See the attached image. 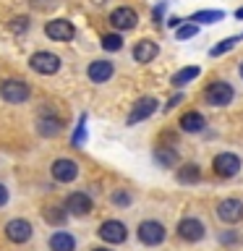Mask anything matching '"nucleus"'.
Segmentation results:
<instances>
[{
    "mask_svg": "<svg viewBox=\"0 0 243 251\" xmlns=\"http://www.w3.org/2000/svg\"><path fill=\"white\" fill-rule=\"evenodd\" d=\"M0 97L11 105H21V102L29 100V84L19 81V78H8V81L0 84Z\"/></svg>",
    "mask_w": 243,
    "mask_h": 251,
    "instance_id": "obj_1",
    "label": "nucleus"
},
{
    "mask_svg": "<svg viewBox=\"0 0 243 251\" xmlns=\"http://www.w3.org/2000/svg\"><path fill=\"white\" fill-rule=\"evenodd\" d=\"M29 66H31V71H37V74H42V76H52V74H58V71H60V58L55 52L42 50V52L31 55Z\"/></svg>",
    "mask_w": 243,
    "mask_h": 251,
    "instance_id": "obj_2",
    "label": "nucleus"
},
{
    "mask_svg": "<svg viewBox=\"0 0 243 251\" xmlns=\"http://www.w3.org/2000/svg\"><path fill=\"white\" fill-rule=\"evenodd\" d=\"M110 26H113L115 31H131V29L139 26V16H136L133 8L121 5V8H115V11L110 13Z\"/></svg>",
    "mask_w": 243,
    "mask_h": 251,
    "instance_id": "obj_3",
    "label": "nucleus"
},
{
    "mask_svg": "<svg viewBox=\"0 0 243 251\" xmlns=\"http://www.w3.org/2000/svg\"><path fill=\"white\" fill-rule=\"evenodd\" d=\"M233 86L227 84V81H212L207 86V92H204V97H207L209 105H215V107H225V105H230V100H233Z\"/></svg>",
    "mask_w": 243,
    "mask_h": 251,
    "instance_id": "obj_4",
    "label": "nucleus"
},
{
    "mask_svg": "<svg viewBox=\"0 0 243 251\" xmlns=\"http://www.w3.org/2000/svg\"><path fill=\"white\" fill-rule=\"evenodd\" d=\"M212 170H215L219 178H233V176H238V170H241V157L233 154V152L217 154L215 162H212Z\"/></svg>",
    "mask_w": 243,
    "mask_h": 251,
    "instance_id": "obj_5",
    "label": "nucleus"
},
{
    "mask_svg": "<svg viewBox=\"0 0 243 251\" xmlns=\"http://www.w3.org/2000/svg\"><path fill=\"white\" fill-rule=\"evenodd\" d=\"M45 34L50 39H55V42H68V39L76 37V29H73V24L66 21V19H52V21L45 24Z\"/></svg>",
    "mask_w": 243,
    "mask_h": 251,
    "instance_id": "obj_6",
    "label": "nucleus"
},
{
    "mask_svg": "<svg viewBox=\"0 0 243 251\" xmlns=\"http://www.w3.org/2000/svg\"><path fill=\"white\" fill-rule=\"evenodd\" d=\"M139 241L146 243V246H157V243L165 241V225L157 223V220H144L139 225Z\"/></svg>",
    "mask_w": 243,
    "mask_h": 251,
    "instance_id": "obj_7",
    "label": "nucleus"
},
{
    "mask_svg": "<svg viewBox=\"0 0 243 251\" xmlns=\"http://www.w3.org/2000/svg\"><path fill=\"white\" fill-rule=\"evenodd\" d=\"M97 233L105 243H123L125 235H128V230H125V225L121 223V220H105Z\"/></svg>",
    "mask_w": 243,
    "mask_h": 251,
    "instance_id": "obj_8",
    "label": "nucleus"
},
{
    "mask_svg": "<svg viewBox=\"0 0 243 251\" xmlns=\"http://www.w3.org/2000/svg\"><path fill=\"white\" fill-rule=\"evenodd\" d=\"M217 217L222 220V223H230V225L241 223V220H243V201H238V199L219 201L217 204Z\"/></svg>",
    "mask_w": 243,
    "mask_h": 251,
    "instance_id": "obj_9",
    "label": "nucleus"
},
{
    "mask_svg": "<svg viewBox=\"0 0 243 251\" xmlns=\"http://www.w3.org/2000/svg\"><path fill=\"white\" fill-rule=\"evenodd\" d=\"M78 176V165L73 160H68V157H60V160L52 162V178L60 180V183H71Z\"/></svg>",
    "mask_w": 243,
    "mask_h": 251,
    "instance_id": "obj_10",
    "label": "nucleus"
},
{
    "mask_svg": "<svg viewBox=\"0 0 243 251\" xmlns=\"http://www.w3.org/2000/svg\"><path fill=\"white\" fill-rule=\"evenodd\" d=\"M5 235H8V241H13V243H26L31 238V225L26 220L16 217L5 225Z\"/></svg>",
    "mask_w": 243,
    "mask_h": 251,
    "instance_id": "obj_11",
    "label": "nucleus"
},
{
    "mask_svg": "<svg viewBox=\"0 0 243 251\" xmlns=\"http://www.w3.org/2000/svg\"><path fill=\"white\" fill-rule=\"evenodd\" d=\"M178 235H180L183 241L196 243V241L204 238V225H201L196 217H186V220H180V225H178Z\"/></svg>",
    "mask_w": 243,
    "mask_h": 251,
    "instance_id": "obj_12",
    "label": "nucleus"
},
{
    "mask_svg": "<svg viewBox=\"0 0 243 251\" xmlns=\"http://www.w3.org/2000/svg\"><path fill=\"white\" fill-rule=\"evenodd\" d=\"M157 105H160V102H157L154 97H141V100L136 102V105H133L131 115H128V126L139 123V121H146V118L157 110Z\"/></svg>",
    "mask_w": 243,
    "mask_h": 251,
    "instance_id": "obj_13",
    "label": "nucleus"
},
{
    "mask_svg": "<svg viewBox=\"0 0 243 251\" xmlns=\"http://www.w3.org/2000/svg\"><path fill=\"white\" fill-rule=\"evenodd\" d=\"M66 209L71 212V215H76V217L89 215V212H92V199L86 194L76 191V194H71L68 199H66Z\"/></svg>",
    "mask_w": 243,
    "mask_h": 251,
    "instance_id": "obj_14",
    "label": "nucleus"
},
{
    "mask_svg": "<svg viewBox=\"0 0 243 251\" xmlns=\"http://www.w3.org/2000/svg\"><path fill=\"white\" fill-rule=\"evenodd\" d=\"M157 52H160L157 42H152V39H141V42H136V47H133V60L136 63H152L157 58Z\"/></svg>",
    "mask_w": 243,
    "mask_h": 251,
    "instance_id": "obj_15",
    "label": "nucleus"
},
{
    "mask_svg": "<svg viewBox=\"0 0 243 251\" xmlns=\"http://www.w3.org/2000/svg\"><path fill=\"white\" fill-rule=\"evenodd\" d=\"M113 63L110 60H94V63H89V71H86V74H89V78L94 84H105L110 76H113Z\"/></svg>",
    "mask_w": 243,
    "mask_h": 251,
    "instance_id": "obj_16",
    "label": "nucleus"
},
{
    "mask_svg": "<svg viewBox=\"0 0 243 251\" xmlns=\"http://www.w3.org/2000/svg\"><path fill=\"white\" fill-rule=\"evenodd\" d=\"M50 249L52 251H73L76 249V241H73V235H71V233L58 230V233L50 235Z\"/></svg>",
    "mask_w": 243,
    "mask_h": 251,
    "instance_id": "obj_17",
    "label": "nucleus"
},
{
    "mask_svg": "<svg viewBox=\"0 0 243 251\" xmlns=\"http://www.w3.org/2000/svg\"><path fill=\"white\" fill-rule=\"evenodd\" d=\"M204 126H207V121H204L201 113H186L180 118V128L186 133H199V131H204Z\"/></svg>",
    "mask_w": 243,
    "mask_h": 251,
    "instance_id": "obj_18",
    "label": "nucleus"
},
{
    "mask_svg": "<svg viewBox=\"0 0 243 251\" xmlns=\"http://www.w3.org/2000/svg\"><path fill=\"white\" fill-rule=\"evenodd\" d=\"M37 128H39V133H42V136H58L63 126H60V121H58V118L47 115V118H39Z\"/></svg>",
    "mask_w": 243,
    "mask_h": 251,
    "instance_id": "obj_19",
    "label": "nucleus"
},
{
    "mask_svg": "<svg viewBox=\"0 0 243 251\" xmlns=\"http://www.w3.org/2000/svg\"><path fill=\"white\" fill-rule=\"evenodd\" d=\"M201 71H199V66H188V68H180L178 74H172V86H183V84H188V81H194L196 76H199Z\"/></svg>",
    "mask_w": 243,
    "mask_h": 251,
    "instance_id": "obj_20",
    "label": "nucleus"
},
{
    "mask_svg": "<svg viewBox=\"0 0 243 251\" xmlns=\"http://www.w3.org/2000/svg\"><path fill=\"white\" fill-rule=\"evenodd\" d=\"M154 160L160 162L162 168H172V165H178V152L175 149H168V147H157Z\"/></svg>",
    "mask_w": 243,
    "mask_h": 251,
    "instance_id": "obj_21",
    "label": "nucleus"
},
{
    "mask_svg": "<svg viewBox=\"0 0 243 251\" xmlns=\"http://www.w3.org/2000/svg\"><path fill=\"white\" fill-rule=\"evenodd\" d=\"M222 19H225L222 11H196L191 16L194 24H217V21H222Z\"/></svg>",
    "mask_w": 243,
    "mask_h": 251,
    "instance_id": "obj_22",
    "label": "nucleus"
},
{
    "mask_svg": "<svg viewBox=\"0 0 243 251\" xmlns=\"http://www.w3.org/2000/svg\"><path fill=\"white\" fill-rule=\"evenodd\" d=\"M199 178H201L199 165H183V168L178 170V180H180V183H196Z\"/></svg>",
    "mask_w": 243,
    "mask_h": 251,
    "instance_id": "obj_23",
    "label": "nucleus"
},
{
    "mask_svg": "<svg viewBox=\"0 0 243 251\" xmlns=\"http://www.w3.org/2000/svg\"><path fill=\"white\" fill-rule=\"evenodd\" d=\"M238 39H241V37H227V39H222L219 45H215V47H212V50H209V55H212V58H219V55L230 52L233 47L238 45Z\"/></svg>",
    "mask_w": 243,
    "mask_h": 251,
    "instance_id": "obj_24",
    "label": "nucleus"
},
{
    "mask_svg": "<svg viewBox=\"0 0 243 251\" xmlns=\"http://www.w3.org/2000/svg\"><path fill=\"white\" fill-rule=\"evenodd\" d=\"M45 220L50 225H63V223H66V209H63V207H47L45 209Z\"/></svg>",
    "mask_w": 243,
    "mask_h": 251,
    "instance_id": "obj_25",
    "label": "nucleus"
},
{
    "mask_svg": "<svg viewBox=\"0 0 243 251\" xmlns=\"http://www.w3.org/2000/svg\"><path fill=\"white\" fill-rule=\"evenodd\" d=\"M102 47L110 50V52H118L123 47V37L121 34H105V37H102Z\"/></svg>",
    "mask_w": 243,
    "mask_h": 251,
    "instance_id": "obj_26",
    "label": "nucleus"
},
{
    "mask_svg": "<svg viewBox=\"0 0 243 251\" xmlns=\"http://www.w3.org/2000/svg\"><path fill=\"white\" fill-rule=\"evenodd\" d=\"M196 31H199V26H196V24H183V26H178L175 37H178V39H191V37H196Z\"/></svg>",
    "mask_w": 243,
    "mask_h": 251,
    "instance_id": "obj_27",
    "label": "nucleus"
},
{
    "mask_svg": "<svg viewBox=\"0 0 243 251\" xmlns=\"http://www.w3.org/2000/svg\"><path fill=\"white\" fill-rule=\"evenodd\" d=\"M29 29V19L26 16H16V19L11 21V31H16V34H19V31H26Z\"/></svg>",
    "mask_w": 243,
    "mask_h": 251,
    "instance_id": "obj_28",
    "label": "nucleus"
},
{
    "mask_svg": "<svg viewBox=\"0 0 243 251\" xmlns=\"http://www.w3.org/2000/svg\"><path fill=\"white\" fill-rule=\"evenodd\" d=\"M84 123H86V115H81V121H78V128H76V133H73V147H78V144H81V139H86Z\"/></svg>",
    "mask_w": 243,
    "mask_h": 251,
    "instance_id": "obj_29",
    "label": "nucleus"
},
{
    "mask_svg": "<svg viewBox=\"0 0 243 251\" xmlns=\"http://www.w3.org/2000/svg\"><path fill=\"white\" fill-rule=\"evenodd\" d=\"M113 201H115V204H131V196L123 194V191H115V194H113Z\"/></svg>",
    "mask_w": 243,
    "mask_h": 251,
    "instance_id": "obj_30",
    "label": "nucleus"
},
{
    "mask_svg": "<svg viewBox=\"0 0 243 251\" xmlns=\"http://www.w3.org/2000/svg\"><path fill=\"white\" fill-rule=\"evenodd\" d=\"M180 100H183V94H175V97H172L168 105H165V110H172V107H178L180 105Z\"/></svg>",
    "mask_w": 243,
    "mask_h": 251,
    "instance_id": "obj_31",
    "label": "nucleus"
},
{
    "mask_svg": "<svg viewBox=\"0 0 243 251\" xmlns=\"http://www.w3.org/2000/svg\"><path fill=\"white\" fill-rule=\"evenodd\" d=\"M5 201H8V188H5L3 183H0V207H3Z\"/></svg>",
    "mask_w": 243,
    "mask_h": 251,
    "instance_id": "obj_32",
    "label": "nucleus"
},
{
    "mask_svg": "<svg viewBox=\"0 0 243 251\" xmlns=\"http://www.w3.org/2000/svg\"><path fill=\"white\" fill-rule=\"evenodd\" d=\"M180 21H183V19H178V16H170V19H168V26L178 29V26H180Z\"/></svg>",
    "mask_w": 243,
    "mask_h": 251,
    "instance_id": "obj_33",
    "label": "nucleus"
},
{
    "mask_svg": "<svg viewBox=\"0 0 243 251\" xmlns=\"http://www.w3.org/2000/svg\"><path fill=\"white\" fill-rule=\"evenodd\" d=\"M162 11H165V3H160V5L154 8V19L157 21H162Z\"/></svg>",
    "mask_w": 243,
    "mask_h": 251,
    "instance_id": "obj_34",
    "label": "nucleus"
},
{
    "mask_svg": "<svg viewBox=\"0 0 243 251\" xmlns=\"http://www.w3.org/2000/svg\"><path fill=\"white\" fill-rule=\"evenodd\" d=\"M235 16H238V19H243V8H238V13H235Z\"/></svg>",
    "mask_w": 243,
    "mask_h": 251,
    "instance_id": "obj_35",
    "label": "nucleus"
},
{
    "mask_svg": "<svg viewBox=\"0 0 243 251\" xmlns=\"http://www.w3.org/2000/svg\"><path fill=\"white\" fill-rule=\"evenodd\" d=\"M92 251H110V249H92Z\"/></svg>",
    "mask_w": 243,
    "mask_h": 251,
    "instance_id": "obj_36",
    "label": "nucleus"
},
{
    "mask_svg": "<svg viewBox=\"0 0 243 251\" xmlns=\"http://www.w3.org/2000/svg\"><path fill=\"white\" fill-rule=\"evenodd\" d=\"M238 71H241V76H243V63H241V68H238Z\"/></svg>",
    "mask_w": 243,
    "mask_h": 251,
    "instance_id": "obj_37",
    "label": "nucleus"
}]
</instances>
